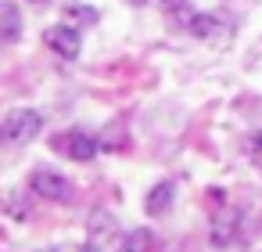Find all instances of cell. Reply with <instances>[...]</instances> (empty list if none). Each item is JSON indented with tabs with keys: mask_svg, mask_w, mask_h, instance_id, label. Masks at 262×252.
<instances>
[{
	"mask_svg": "<svg viewBox=\"0 0 262 252\" xmlns=\"http://www.w3.org/2000/svg\"><path fill=\"white\" fill-rule=\"evenodd\" d=\"M58 252H97L94 245H65V248H58Z\"/></svg>",
	"mask_w": 262,
	"mask_h": 252,
	"instance_id": "obj_12",
	"label": "cell"
},
{
	"mask_svg": "<svg viewBox=\"0 0 262 252\" xmlns=\"http://www.w3.org/2000/svg\"><path fill=\"white\" fill-rule=\"evenodd\" d=\"M237 238H241V230H237V220L230 216H219L215 223H212V245L215 248H230V245H237Z\"/></svg>",
	"mask_w": 262,
	"mask_h": 252,
	"instance_id": "obj_7",
	"label": "cell"
},
{
	"mask_svg": "<svg viewBox=\"0 0 262 252\" xmlns=\"http://www.w3.org/2000/svg\"><path fill=\"white\" fill-rule=\"evenodd\" d=\"M29 4H47V0H29Z\"/></svg>",
	"mask_w": 262,
	"mask_h": 252,
	"instance_id": "obj_14",
	"label": "cell"
},
{
	"mask_svg": "<svg viewBox=\"0 0 262 252\" xmlns=\"http://www.w3.org/2000/svg\"><path fill=\"white\" fill-rule=\"evenodd\" d=\"M40 130H43V115L40 112L15 108V112H8L4 126H0V137H4V144H29Z\"/></svg>",
	"mask_w": 262,
	"mask_h": 252,
	"instance_id": "obj_1",
	"label": "cell"
},
{
	"mask_svg": "<svg viewBox=\"0 0 262 252\" xmlns=\"http://www.w3.org/2000/svg\"><path fill=\"white\" fill-rule=\"evenodd\" d=\"M244 151H248V159L262 169V133H251V137L244 141Z\"/></svg>",
	"mask_w": 262,
	"mask_h": 252,
	"instance_id": "obj_11",
	"label": "cell"
},
{
	"mask_svg": "<svg viewBox=\"0 0 262 252\" xmlns=\"http://www.w3.org/2000/svg\"><path fill=\"white\" fill-rule=\"evenodd\" d=\"M126 4H129V8H140V4H147V0H126Z\"/></svg>",
	"mask_w": 262,
	"mask_h": 252,
	"instance_id": "obj_13",
	"label": "cell"
},
{
	"mask_svg": "<svg viewBox=\"0 0 262 252\" xmlns=\"http://www.w3.org/2000/svg\"><path fill=\"white\" fill-rule=\"evenodd\" d=\"M172 198H176V184H172V180L155 184L151 195H147V212H151V216H165L169 205H172Z\"/></svg>",
	"mask_w": 262,
	"mask_h": 252,
	"instance_id": "obj_6",
	"label": "cell"
},
{
	"mask_svg": "<svg viewBox=\"0 0 262 252\" xmlns=\"http://www.w3.org/2000/svg\"><path fill=\"white\" fill-rule=\"evenodd\" d=\"M54 148H58L65 159H72V162H90V159L101 151L97 137L86 133V130H69V133H61V137H54Z\"/></svg>",
	"mask_w": 262,
	"mask_h": 252,
	"instance_id": "obj_2",
	"label": "cell"
},
{
	"mask_svg": "<svg viewBox=\"0 0 262 252\" xmlns=\"http://www.w3.org/2000/svg\"><path fill=\"white\" fill-rule=\"evenodd\" d=\"M190 29H194V36L208 40L212 33H219V22H215L212 15H198V18H190Z\"/></svg>",
	"mask_w": 262,
	"mask_h": 252,
	"instance_id": "obj_10",
	"label": "cell"
},
{
	"mask_svg": "<svg viewBox=\"0 0 262 252\" xmlns=\"http://www.w3.org/2000/svg\"><path fill=\"white\" fill-rule=\"evenodd\" d=\"M151 248H155V238H151V230H129L115 252H151Z\"/></svg>",
	"mask_w": 262,
	"mask_h": 252,
	"instance_id": "obj_8",
	"label": "cell"
},
{
	"mask_svg": "<svg viewBox=\"0 0 262 252\" xmlns=\"http://www.w3.org/2000/svg\"><path fill=\"white\" fill-rule=\"evenodd\" d=\"M65 18H69V26L79 29V26H94L97 22V11L94 8H83V4H69L65 8Z\"/></svg>",
	"mask_w": 262,
	"mask_h": 252,
	"instance_id": "obj_9",
	"label": "cell"
},
{
	"mask_svg": "<svg viewBox=\"0 0 262 252\" xmlns=\"http://www.w3.org/2000/svg\"><path fill=\"white\" fill-rule=\"evenodd\" d=\"M43 40H47V47L58 54V58H65V62H76L79 58V51H83V33L76 29V26H51L47 33H43Z\"/></svg>",
	"mask_w": 262,
	"mask_h": 252,
	"instance_id": "obj_3",
	"label": "cell"
},
{
	"mask_svg": "<svg viewBox=\"0 0 262 252\" xmlns=\"http://www.w3.org/2000/svg\"><path fill=\"white\" fill-rule=\"evenodd\" d=\"M0 33H4V44H15L22 36V11H18V4H11V0L0 4Z\"/></svg>",
	"mask_w": 262,
	"mask_h": 252,
	"instance_id": "obj_5",
	"label": "cell"
},
{
	"mask_svg": "<svg viewBox=\"0 0 262 252\" xmlns=\"http://www.w3.org/2000/svg\"><path fill=\"white\" fill-rule=\"evenodd\" d=\"M29 187H33L40 198H47V202L69 198V180H65L61 173H51V169H36V173L29 177Z\"/></svg>",
	"mask_w": 262,
	"mask_h": 252,
	"instance_id": "obj_4",
	"label": "cell"
}]
</instances>
